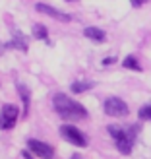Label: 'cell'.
I'll use <instances>...</instances> for the list:
<instances>
[{"instance_id": "obj_2", "label": "cell", "mask_w": 151, "mask_h": 159, "mask_svg": "<svg viewBox=\"0 0 151 159\" xmlns=\"http://www.w3.org/2000/svg\"><path fill=\"white\" fill-rule=\"evenodd\" d=\"M109 134L114 138L116 142V148H118V152L124 153V155H128L132 152V148H134V140H136V132L138 128L136 126H130V128H122V126H109Z\"/></svg>"}, {"instance_id": "obj_14", "label": "cell", "mask_w": 151, "mask_h": 159, "mask_svg": "<svg viewBox=\"0 0 151 159\" xmlns=\"http://www.w3.org/2000/svg\"><path fill=\"white\" fill-rule=\"evenodd\" d=\"M138 115H140V118H141V120H151V105L141 107Z\"/></svg>"}, {"instance_id": "obj_5", "label": "cell", "mask_w": 151, "mask_h": 159, "mask_svg": "<svg viewBox=\"0 0 151 159\" xmlns=\"http://www.w3.org/2000/svg\"><path fill=\"white\" fill-rule=\"evenodd\" d=\"M105 113L109 116H126L128 115V105L118 97H109L105 101Z\"/></svg>"}, {"instance_id": "obj_13", "label": "cell", "mask_w": 151, "mask_h": 159, "mask_svg": "<svg viewBox=\"0 0 151 159\" xmlns=\"http://www.w3.org/2000/svg\"><path fill=\"white\" fill-rule=\"evenodd\" d=\"M33 37H37V39H43V41H49V35H47V27L45 25H41V23H37V25L33 27Z\"/></svg>"}, {"instance_id": "obj_17", "label": "cell", "mask_w": 151, "mask_h": 159, "mask_svg": "<svg viewBox=\"0 0 151 159\" xmlns=\"http://www.w3.org/2000/svg\"><path fill=\"white\" fill-rule=\"evenodd\" d=\"M23 159H33V157L29 155V152H23Z\"/></svg>"}, {"instance_id": "obj_15", "label": "cell", "mask_w": 151, "mask_h": 159, "mask_svg": "<svg viewBox=\"0 0 151 159\" xmlns=\"http://www.w3.org/2000/svg\"><path fill=\"white\" fill-rule=\"evenodd\" d=\"M130 2H132V6H134V8H140V6H144L147 0H130Z\"/></svg>"}, {"instance_id": "obj_6", "label": "cell", "mask_w": 151, "mask_h": 159, "mask_svg": "<svg viewBox=\"0 0 151 159\" xmlns=\"http://www.w3.org/2000/svg\"><path fill=\"white\" fill-rule=\"evenodd\" d=\"M27 146H29V152H33L35 155H39L41 159H52V157H54V149H52L49 144H45V142L29 140Z\"/></svg>"}, {"instance_id": "obj_16", "label": "cell", "mask_w": 151, "mask_h": 159, "mask_svg": "<svg viewBox=\"0 0 151 159\" xmlns=\"http://www.w3.org/2000/svg\"><path fill=\"white\" fill-rule=\"evenodd\" d=\"M114 60H116V58H113V57H110V58H105V60H103V64H105V66H107V64H114Z\"/></svg>"}, {"instance_id": "obj_4", "label": "cell", "mask_w": 151, "mask_h": 159, "mask_svg": "<svg viewBox=\"0 0 151 159\" xmlns=\"http://www.w3.org/2000/svg\"><path fill=\"white\" fill-rule=\"evenodd\" d=\"M20 111L16 105H4L2 111H0V130H10L14 128L16 120H18Z\"/></svg>"}, {"instance_id": "obj_7", "label": "cell", "mask_w": 151, "mask_h": 159, "mask_svg": "<svg viewBox=\"0 0 151 159\" xmlns=\"http://www.w3.org/2000/svg\"><path fill=\"white\" fill-rule=\"evenodd\" d=\"M37 12H41V14H47V16H51V18L54 20H58V21H70V16L64 14V12H58L56 8H52L49 4H37Z\"/></svg>"}, {"instance_id": "obj_3", "label": "cell", "mask_w": 151, "mask_h": 159, "mask_svg": "<svg viewBox=\"0 0 151 159\" xmlns=\"http://www.w3.org/2000/svg\"><path fill=\"white\" fill-rule=\"evenodd\" d=\"M60 136L64 138L66 142H70V144H74V146H79V148H85L87 146V138L76 128V126H72V124L60 126Z\"/></svg>"}, {"instance_id": "obj_10", "label": "cell", "mask_w": 151, "mask_h": 159, "mask_svg": "<svg viewBox=\"0 0 151 159\" xmlns=\"http://www.w3.org/2000/svg\"><path fill=\"white\" fill-rule=\"evenodd\" d=\"M10 47H16V49H20V51H27V43H25V39H23V35L20 33H14V41L10 43Z\"/></svg>"}, {"instance_id": "obj_18", "label": "cell", "mask_w": 151, "mask_h": 159, "mask_svg": "<svg viewBox=\"0 0 151 159\" xmlns=\"http://www.w3.org/2000/svg\"><path fill=\"white\" fill-rule=\"evenodd\" d=\"M72 159H82V157H79V155H72Z\"/></svg>"}, {"instance_id": "obj_9", "label": "cell", "mask_w": 151, "mask_h": 159, "mask_svg": "<svg viewBox=\"0 0 151 159\" xmlns=\"http://www.w3.org/2000/svg\"><path fill=\"white\" fill-rule=\"evenodd\" d=\"M18 93L21 95V101H23V113L27 115V111H29V89L23 84H18Z\"/></svg>"}, {"instance_id": "obj_8", "label": "cell", "mask_w": 151, "mask_h": 159, "mask_svg": "<svg viewBox=\"0 0 151 159\" xmlns=\"http://www.w3.org/2000/svg\"><path fill=\"white\" fill-rule=\"evenodd\" d=\"M83 35H85L87 39H91V41H95V43H103V41H105V37H107L105 31L99 29V27H85Z\"/></svg>"}, {"instance_id": "obj_1", "label": "cell", "mask_w": 151, "mask_h": 159, "mask_svg": "<svg viewBox=\"0 0 151 159\" xmlns=\"http://www.w3.org/2000/svg\"><path fill=\"white\" fill-rule=\"evenodd\" d=\"M52 105H54V111L66 120H78V118H85L87 116V111L83 105L76 103L74 99H70L68 95L64 93H56L52 99Z\"/></svg>"}, {"instance_id": "obj_12", "label": "cell", "mask_w": 151, "mask_h": 159, "mask_svg": "<svg viewBox=\"0 0 151 159\" xmlns=\"http://www.w3.org/2000/svg\"><path fill=\"white\" fill-rule=\"evenodd\" d=\"M124 68H130V70H136V72H140L141 70V66H140V62L136 60V57H126L124 58Z\"/></svg>"}, {"instance_id": "obj_11", "label": "cell", "mask_w": 151, "mask_h": 159, "mask_svg": "<svg viewBox=\"0 0 151 159\" xmlns=\"http://www.w3.org/2000/svg\"><path fill=\"white\" fill-rule=\"evenodd\" d=\"M91 87H93L91 82H74V84H72V91H74V93H83V91H87V89H91Z\"/></svg>"}]
</instances>
